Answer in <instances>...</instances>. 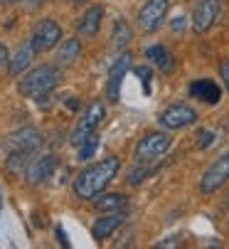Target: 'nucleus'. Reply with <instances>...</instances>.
I'll use <instances>...</instances> for the list:
<instances>
[{
	"label": "nucleus",
	"instance_id": "obj_22",
	"mask_svg": "<svg viewBox=\"0 0 229 249\" xmlns=\"http://www.w3.org/2000/svg\"><path fill=\"white\" fill-rule=\"evenodd\" d=\"M214 141H217L214 131H210V128H200L197 136H195V148H197V151H207V148L214 143Z\"/></svg>",
	"mask_w": 229,
	"mask_h": 249
},
{
	"label": "nucleus",
	"instance_id": "obj_11",
	"mask_svg": "<svg viewBox=\"0 0 229 249\" xmlns=\"http://www.w3.org/2000/svg\"><path fill=\"white\" fill-rule=\"evenodd\" d=\"M54 168H57V160H54L52 153H45V156L32 158V160L27 163V170H25L27 185H42V183H47L50 178H52V173H54Z\"/></svg>",
	"mask_w": 229,
	"mask_h": 249
},
{
	"label": "nucleus",
	"instance_id": "obj_18",
	"mask_svg": "<svg viewBox=\"0 0 229 249\" xmlns=\"http://www.w3.org/2000/svg\"><path fill=\"white\" fill-rule=\"evenodd\" d=\"M79 54H82L79 40H64V42H59V50H57V64L69 67L79 59Z\"/></svg>",
	"mask_w": 229,
	"mask_h": 249
},
{
	"label": "nucleus",
	"instance_id": "obj_6",
	"mask_svg": "<svg viewBox=\"0 0 229 249\" xmlns=\"http://www.w3.org/2000/svg\"><path fill=\"white\" fill-rule=\"evenodd\" d=\"M59 42H62V27L54 20L37 22V27L32 30V37H30V45L35 52H50Z\"/></svg>",
	"mask_w": 229,
	"mask_h": 249
},
{
	"label": "nucleus",
	"instance_id": "obj_15",
	"mask_svg": "<svg viewBox=\"0 0 229 249\" xmlns=\"http://www.w3.org/2000/svg\"><path fill=\"white\" fill-rule=\"evenodd\" d=\"M104 20V5H91L79 20H76V32L84 35V37H94L101 27Z\"/></svg>",
	"mask_w": 229,
	"mask_h": 249
},
{
	"label": "nucleus",
	"instance_id": "obj_24",
	"mask_svg": "<svg viewBox=\"0 0 229 249\" xmlns=\"http://www.w3.org/2000/svg\"><path fill=\"white\" fill-rule=\"evenodd\" d=\"M219 74H222V82H224V89L229 91V62H222V64H219Z\"/></svg>",
	"mask_w": 229,
	"mask_h": 249
},
{
	"label": "nucleus",
	"instance_id": "obj_8",
	"mask_svg": "<svg viewBox=\"0 0 229 249\" xmlns=\"http://www.w3.org/2000/svg\"><path fill=\"white\" fill-rule=\"evenodd\" d=\"M197 121V111L187 104H173L158 116V124L168 131H177V128H187Z\"/></svg>",
	"mask_w": 229,
	"mask_h": 249
},
{
	"label": "nucleus",
	"instance_id": "obj_19",
	"mask_svg": "<svg viewBox=\"0 0 229 249\" xmlns=\"http://www.w3.org/2000/svg\"><path fill=\"white\" fill-rule=\"evenodd\" d=\"M128 42H131V27H128V22L126 20H116L113 32H111V47H113V52H123Z\"/></svg>",
	"mask_w": 229,
	"mask_h": 249
},
{
	"label": "nucleus",
	"instance_id": "obj_29",
	"mask_svg": "<svg viewBox=\"0 0 229 249\" xmlns=\"http://www.w3.org/2000/svg\"><path fill=\"white\" fill-rule=\"evenodd\" d=\"M0 3H3V5H13V3H15V0H0Z\"/></svg>",
	"mask_w": 229,
	"mask_h": 249
},
{
	"label": "nucleus",
	"instance_id": "obj_17",
	"mask_svg": "<svg viewBox=\"0 0 229 249\" xmlns=\"http://www.w3.org/2000/svg\"><path fill=\"white\" fill-rule=\"evenodd\" d=\"M32 54H35V50H32V45L27 42V45H22V47L10 57V62H8V72H10V77H18L20 72H25V69L32 64Z\"/></svg>",
	"mask_w": 229,
	"mask_h": 249
},
{
	"label": "nucleus",
	"instance_id": "obj_9",
	"mask_svg": "<svg viewBox=\"0 0 229 249\" xmlns=\"http://www.w3.org/2000/svg\"><path fill=\"white\" fill-rule=\"evenodd\" d=\"M227 180H229V151H224V153L205 170L202 180H200V190H202L205 195L217 193Z\"/></svg>",
	"mask_w": 229,
	"mask_h": 249
},
{
	"label": "nucleus",
	"instance_id": "obj_13",
	"mask_svg": "<svg viewBox=\"0 0 229 249\" xmlns=\"http://www.w3.org/2000/svg\"><path fill=\"white\" fill-rule=\"evenodd\" d=\"M123 220H126V210H116V212H108L106 217H99V220L94 222V227H91L94 239H96V242L108 239L113 232L123 225Z\"/></svg>",
	"mask_w": 229,
	"mask_h": 249
},
{
	"label": "nucleus",
	"instance_id": "obj_30",
	"mask_svg": "<svg viewBox=\"0 0 229 249\" xmlns=\"http://www.w3.org/2000/svg\"><path fill=\"white\" fill-rule=\"evenodd\" d=\"M71 3H76V5H79V3H87V0H71Z\"/></svg>",
	"mask_w": 229,
	"mask_h": 249
},
{
	"label": "nucleus",
	"instance_id": "obj_10",
	"mask_svg": "<svg viewBox=\"0 0 229 249\" xmlns=\"http://www.w3.org/2000/svg\"><path fill=\"white\" fill-rule=\"evenodd\" d=\"M222 3H224V0H197L195 10H193V27H195V32H207L217 22V18L222 13Z\"/></svg>",
	"mask_w": 229,
	"mask_h": 249
},
{
	"label": "nucleus",
	"instance_id": "obj_23",
	"mask_svg": "<svg viewBox=\"0 0 229 249\" xmlns=\"http://www.w3.org/2000/svg\"><path fill=\"white\" fill-rule=\"evenodd\" d=\"M136 77L141 79V84H143V91H145V94H150V77H153L150 67H136Z\"/></svg>",
	"mask_w": 229,
	"mask_h": 249
},
{
	"label": "nucleus",
	"instance_id": "obj_28",
	"mask_svg": "<svg viewBox=\"0 0 229 249\" xmlns=\"http://www.w3.org/2000/svg\"><path fill=\"white\" fill-rule=\"evenodd\" d=\"M173 22H175V25H173V30H175V32H180V30L185 27V18H175Z\"/></svg>",
	"mask_w": 229,
	"mask_h": 249
},
{
	"label": "nucleus",
	"instance_id": "obj_20",
	"mask_svg": "<svg viewBox=\"0 0 229 249\" xmlns=\"http://www.w3.org/2000/svg\"><path fill=\"white\" fill-rule=\"evenodd\" d=\"M94 205H96V210H101V212H116V210H126L128 200H126V195L113 193V195H99V197L94 200Z\"/></svg>",
	"mask_w": 229,
	"mask_h": 249
},
{
	"label": "nucleus",
	"instance_id": "obj_4",
	"mask_svg": "<svg viewBox=\"0 0 229 249\" xmlns=\"http://www.w3.org/2000/svg\"><path fill=\"white\" fill-rule=\"evenodd\" d=\"M170 143H173V138L168 133H158V131L145 133L138 141L136 153H133L136 165H150V163H156L158 158H163L170 151Z\"/></svg>",
	"mask_w": 229,
	"mask_h": 249
},
{
	"label": "nucleus",
	"instance_id": "obj_12",
	"mask_svg": "<svg viewBox=\"0 0 229 249\" xmlns=\"http://www.w3.org/2000/svg\"><path fill=\"white\" fill-rule=\"evenodd\" d=\"M131 67V54L128 52H121L119 59L111 64V72H108V84H106V96L108 101H119V94H121V84H123V77Z\"/></svg>",
	"mask_w": 229,
	"mask_h": 249
},
{
	"label": "nucleus",
	"instance_id": "obj_3",
	"mask_svg": "<svg viewBox=\"0 0 229 249\" xmlns=\"http://www.w3.org/2000/svg\"><path fill=\"white\" fill-rule=\"evenodd\" d=\"M62 79V72H59V67H52V64H42V67H37L32 69V72H27L20 84H18V91L22 96H30V99H45Z\"/></svg>",
	"mask_w": 229,
	"mask_h": 249
},
{
	"label": "nucleus",
	"instance_id": "obj_27",
	"mask_svg": "<svg viewBox=\"0 0 229 249\" xmlns=\"http://www.w3.org/2000/svg\"><path fill=\"white\" fill-rule=\"evenodd\" d=\"M57 239L62 242V247H67V249H69V239H67V234H64V230H62V227H57Z\"/></svg>",
	"mask_w": 229,
	"mask_h": 249
},
{
	"label": "nucleus",
	"instance_id": "obj_1",
	"mask_svg": "<svg viewBox=\"0 0 229 249\" xmlns=\"http://www.w3.org/2000/svg\"><path fill=\"white\" fill-rule=\"evenodd\" d=\"M121 170V160L116 156H108L89 168H84L79 175L74 178V195L79 200H96L113 178Z\"/></svg>",
	"mask_w": 229,
	"mask_h": 249
},
{
	"label": "nucleus",
	"instance_id": "obj_2",
	"mask_svg": "<svg viewBox=\"0 0 229 249\" xmlns=\"http://www.w3.org/2000/svg\"><path fill=\"white\" fill-rule=\"evenodd\" d=\"M40 143H42L40 131H35V128H30V126L8 133L3 141H0V153L8 158V160H5L8 170H10V173H18V168L22 165V160H25L30 153H35L37 148H40Z\"/></svg>",
	"mask_w": 229,
	"mask_h": 249
},
{
	"label": "nucleus",
	"instance_id": "obj_26",
	"mask_svg": "<svg viewBox=\"0 0 229 249\" xmlns=\"http://www.w3.org/2000/svg\"><path fill=\"white\" fill-rule=\"evenodd\" d=\"M45 3H47V0H25V8L27 10H37V8L45 5Z\"/></svg>",
	"mask_w": 229,
	"mask_h": 249
},
{
	"label": "nucleus",
	"instance_id": "obj_14",
	"mask_svg": "<svg viewBox=\"0 0 229 249\" xmlns=\"http://www.w3.org/2000/svg\"><path fill=\"white\" fill-rule=\"evenodd\" d=\"M190 96L202 101V104H207V106H214L222 99V89L212 79H195L193 84H190Z\"/></svg>",
	"mask_w": 229,
	"mask_h": 249
},
{
	"label": "nucleus",
	"instance_id": "obj_16",
	"mask_svg": "<svg viewBox=\"0 0 229 249\" xmlns=\"http://www.w3.org/2000/svg\"><path fill=\"white\" fill-rule=\"evenodd\" d=\"M145 59H148L153 67H158L160 72H165V74H170L173 69H175V57H173L170 50L163 47V45H150V47L145 50Z\"/></svg>",
	"mask_w": 229,
	"mask_h": 249
},
{
	"label": "nucleus",
	"instance_id": "obj_5",
	"mask_svg": "<svg viewBox=\"0 0 229 249\" xmlns=\"http://www.w3.org/2000/svg\"><path fill=\"white\" fill-rule=\"evenodd\" d=\"M104 116H106V109H104V104L101 101H91L89 106H87V111L82 114V119L74 124V128H71V136H69V141H71V146H76L79 148L84 141L91 136V133H96V126L104 121Z\"/></svg>",
	"mask_w": 229,
	"mask_h": 249
},
{
	"label": "nucleus",
	"instance_id": "obj_31",
	"mask_svg": "<svg viewBox=\"0 0 229 249\" xmlns=\"http://www.w3.org/2000/svg\"><path fill=\"white\" fill-rule=\"evenodd\" d=\"M0 207H3V197H0Z\"/></svg>",
	"mask_w": 229,
	"mask_h": 249
},
{
	"label": "nucleus",
	"instance_id": "obj_25",
	"mask_svg": "<svg viewBox=\"0 0 229 249\" xmlns=\"http://www.w3.org/2000/svg\"><path fill=\"white\" fill-rule=\"evenodd\" d=\"M8 62H10V57H8V47L0 42V67H5Z\"/></svg>",
	"mask_w": 229,
	"mask_h": 249
},
{
	"label": "nucleus",
	"instance_id": "obj_7",
	"mask_svg": "<svg viewBox=\"0 0 229 249\" xmlns=\"http://www.w3.org/2000/svg\"><path fill=\"white\" fill-rule=\"evenodd\" d=\"M170 0H145L143 8L138 10V27L143 32H156L168 15Z\"/></svg>",
	"mask_w": 229,
	"mask_h": 249
},
{
	"label": "nucleus",
	"instance_id": "obj_21",
	"mask_svg": "<svg viewBox=\"0 0 229 249\" xmlns=\"http://www.w3.org/2000/svg\"><path fill=\"white\" fill-rule=\"evenodd\" d=\"M99 143H101V138H99L96 133H91V136L84 141V143H82L79 148H76V151H79V160H91V158H94V153L99 151Z\"/></svg>",
	"mask_w": 229,
	"mask_h": 249
}]
</instances>
